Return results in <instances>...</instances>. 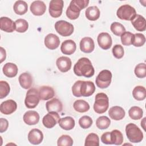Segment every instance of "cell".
Masks as SVG:
<instances>
[{
    "label": "cell",
    "mask_w": 146,
    "mask_h": 146,
    "mask_svg": "<svg viewBox=\"0 0 146 146\" xmlns=\"http://www.w3.org/2000/svg\"><path fill=\"white\" fill-rule=\"evenodd\" d=\"M74 72L78 76L91 78L94 75L95 70L90 60L87 58L83 57L75 64Z\"/></svg>",
    "instance_id": "obj_1"
},
{
    "label": "cell",
    "mask_w": 146,
    "mask_h": 146,
    "mask_svg": "<svg viewBox=\"0 0 146 146\" xmlns=\"http://www.w3.org/2000/svg\"><path fill=\"white\" fill-rule=\"evenodd\" d=\"M88 0H72L66 10V16L71 20L76 19L80 11L86 8L89 3Z\"/></svg>",
    "instance_id": "obj_2"
},
{
    "label": "cell",
    "mask_w": 146,
    "mask_h": 146,
    "mask_svg": "<svg viewBox=\"0 0 146 146\" xmlns=\"http://www.w3.org/2000/svg\"><path fill=\"white\" fill-rule=\"evenodd\" d=\"M125 133L130 142L138 143L143 139V133L140 129L133 123H129L125 127Z\"/></svg>",
    "instance_id": "obj_3"
},
{
    "label": "cell",
    "mask_w": 146,
    "mask_h": 146,
    "mask_svg": "<svg viewBox=\"0 0 146 146\" xmlns=\"http://www.w3.org/2000/svg\"><path fill=\"white\" fill-rule=\"evenodd\" d=\"M95 99L93 106L94 111L99 114L106 112L109 107V99L107 95L103 92H100L96 95Z\"/></svg>",
    "instance_id": "obj_4"
},
{
    "label": "cell",
    "mask_w": 146,
    "mask_h": 146,
    "mask_svg": "<svg viewBox=\"0 0 146 146\" xmlns=\"http://www.w3.org/2000/svg\"><path fill=\"white\" fill-rule=\"evenodd\" d=\"M136 11L134 7L129 5H123L119 7L116 11L117 17L125 21H132L136 15Z\"/></svg>",
    "instance_id": "obj_5"
},
{
    "label": "cell",
    "mask_w": 146,
    "mask_h": 146,
    "mask_svg": "<svg viewBox=\"0 0 146 146\" xmlns=\"http://www.w3.org/2000/svg\"><path fill=\"white\" fill-rule=\"evenodd\" d=\"M40 100L38 90L35 88H30L26 92L25 104L28 108H34L38 104Z\"/></svg>",
    "instance_id": "obj_6"
},
{
    "label": "cell",
    "mask_w": 146,
    "mask_h": 146,
    "mask_svg": "<svg viewBox=\"0 0 146 146\" xmlns=\"http://www.w3.org/2000/svg\"><path fill=\"white\" fill-rule=\"evenodd\" d=\"M112 73L110 70H103L98 75L95 82L96 86L100 88H107L111 83Z\"/></svg>",
    "instance_id": "obj_7"
},
{
    "label": "cell",
    "mask_w": 146,
    "mask_h": 146,
    "mask_svg": "<svg viewBox=\"0 0 146 146\" xmlns=\"http://www.w3.org/2000/svg\"><path fill=\"white\" fill-rule=\"evenodd\" d=\"M55 29L56 32L63 36H68L74 32L73 25L63 20L57 21L55 23Z\"/></svg>",
    "instance_id": "obj_8"
},
{
    "label": "cell",
    "mask_w": 146,
    "mask_h": 146,
    "mask_svg": "<svg viewBox=\"0 0 146 146\" xmlns=\"http://www.w3.org/2000/svg\"><path fill=\"white\" fill-rule=\"evenodd\" d=\"M64 2L63 0H52L50 2L48 11L53 18L59 17L62 13Z\"/></svg>",
    "instance_id": "obj_9"
},
{
    "label": "cell",
    "mask_w": 146,
    "mask_h": 146,
    "mask_svg": "<svg viewBox=\"0 0 146 146\" xmlns=\"http://www.w3.org/2000/svg\"><path fill=\"white\" fill-rule=\"evenodd\" d=\"M59 119L60 116L58 112H50L43 117L42 123L46 128H52L58 123Z\"/></svg>",
    "instance_id": "obj_10"
},
{
    "label": "cell",
    "mask_w": 146,
    "mask_h": 146,
    "mask_svg": "<svg viewBox=\"0 0 146 146\" xmlns=\"http://www.w3.org/2000/svg\"><path fill=\"white\" fill-rule=\"evenodd\" d=\"M95 91V86L91 81H82L80 86V94L82 96L89 97Z\"/></svg>",
    "instance_id": "obj_11"
},
{
    "label": "cell",
    "mask_w": 146,
    "mask_h": 146,
    "mask_svg": "<svg viewBox=\"0 0 146 146\" xmlns=\"http://www.w3.org/2000/svg\"><path fill=\"white\" fill-rule=\"evenodd\" d=\"M97 40L100 47L105 50L110 48L112 44V38L107 33H100L98 36Z\"/></svg>",
    "instance_id": "obj_12"
},
{
    "label": "cell",
    "mask_w": 146,
    "mask_h": 146,
    "mask_svg": "<svg viewBox=\"0 0 146 146\" xmlns=\"http://www.w3.org/2000/svg\"><path fill=\"white\" fill-rule=\"evenodd\" d=\"M17 108V104L12 99L3 102L0 106L1 112L5 115H10L16 111Z\"/></svg>",
    "instance_id": "obj_13"
},
{
    "label": "cell",
    "mask_w": 146,
    "mask_h": 146,
    "mask_svg": "<svg viewBox=\"0 0 146 146\" xmlns=\"http://www.w3.org/2000/svg\"><path fill=\"white\" fill-rule=\"evenodd\" d=\"M44 43L47 48L50 50H55L59 47L60 44V40L56 35L50 33L45 36Z\"/></svg>",
    "instance_id": "obj_14"
},
{
    "label": "cell",
    "mask_w": 146,
    "mask_h": 146,
    "mask_svg": "<svg viewBox=\"0 0 146 146\" xmlns=\"http://www.w3.org/2000/svg\"><path fill=\"white\" fill-rule=\"evenodd\" d=\"M56 64L60 71L66 72L71 69L72 62L71 59L68 57L62 56L56 59Z\"/></svg>",
    "instance_id": "obj_15"
},
{
    "label": "cell",
    "mask_w": 146,
    "mask_h": 146,
    "mask_svg": "<svg viewBox=\"0 0 146 146\" xmlns=\"http://www.w3.org/2000/svg\"><path fill=\"white\" fill-rule=\"evenodd\" d=\"M43 139L42 132L37 128L32 129L28 134L29 141L34 145H38L42 143Z\"/></svg>",
    "instance_id": "obj_16"
},
{
    "label": "cell",
    "mask_w": 146,
    "mask_h": 146,
    "mask_svg": "<svg viewBox=\"0 0 146 146\" xmlns=\"http://www.w3.org/2000/svg\"><path fill=\"white\" fill-rule=\"evenodd\" d=\"M39 119L40 116L39 113L36 111L33 110L26 112L23 117L24 122L29 125L36 124L39 122Z\"/></svg>",
    "instance_id": "obj_17"
},
{
    "label": "cell",
    "mask_w": 146,
    "mask_h": 146,
    "mask_svg": "<svg viewBox=\"0 0 146 146\" xmlns=\"http://www.w3.org/2000/svg\"><path fill=\"white\" fill-rule=\"evenodd\" d=\"M30 9L33 15L40 16L44 14L46 10V6L43 1H35L31 3Z\"/></svg>",
    "instance_id": "obj_18"
},
{
    "label": "cell",
    "mask_w": 146,
    "mask_h": 146,
    "mask_svg": "<svg viewBox=\"0 0 146 146\" xmlns=\"http://www.w3.org/2000/svg\"><path fill=\"white\" fill-rule=\"evenodd\" d=\"M0 29L6 33H12L15 30V23L10 18L2 17L0 18Z\"/></svg>",
    "instance_id": "obj_19"
},
{
    "label": "cell",
    "mask_w": 146,
    "mask_h": 146,
    "mask_svg": "<svg viewBox=\"0 0 146 146\" xmlns=\"http://www.w3.org/2000/svg\"><path fill=\"white\" fill-rule=\"evenodd\" d=\"M80 49L85 53H91L94 50L95 43L90 37H84L80 42Z\"/></svg>",
    "instance_id": "obj_20"
},
{
    "label": "cell",
    "mask_w": 146,
    "mask_h": 146,
    "mask_svg": "<svg viewBox=\"0 0 146 146\" xmlns=\"http://www.w3.org/2000/svg\"><path fill=\"white\" fill-rule=\"evenodd\" d=\"M76 49L75 42L71 39H67L62 42L60 46V50L64 55H72Z\"/></svg>",
    "instance_id": "obj_21"
},
{
    "label": "cell",
    "mask_w": 146,
    "mask_h": 146,
    "mask_svg": "<svg viewBox=\"0 0 146 146\" xmlns=\"http://www.w3.org/2000/svg\"><path fill=\"white\" fill-rule=\"evenodd\" d=\"M39 98L42 100H47L54 97L55 91L54 89L48 86H43L39 87L38 89Z\"/></svg>",
    "instance_id": "obj_22"
},
{
    "label": "cell",
    "mask_w": 146,
    "mask_h": 146,
    "mask_svg": "<svg viewBox=\"0 0 146 146\" xmlns=\"http://www.w3.org/2000/svg\"><path fill=\"white\" fill-rule=\"evenodd\" d=\"M46 108L48 112H60L63 110V105L62 102L58 99L53 98L46 102Z\"/></svg>",
    "instance_id": "obj_23"
},
{
    "label": "cell",
    "mask_w": 146,
    "mask_h": 146,
    "mask_svg": "<svg viewBox=\"0 0 146 146\" xmlns=\"http://www.w3.org/2000/svg\"><path fill=\"white\" fill-rule=\"evenodd\" d=\"M108 115L110 118L113 120H120L124 117L125 112L122 107L116 106L110 108L108 111Z\"/></svg>",
    "instance_id": "obj_24"
},
{
    "label": "cell",
    "mask_w": 146,
    "mask_h": 146,
    "mask_svg": "<svg viewBox=\"0 0 146 146\" xmlns=\"http://www.w3.org/2000/svg\"><path fill=\"white\" fill-rule=\"evenodd\" d=\"M131 23L137 31H144L146 29L145 19L141 15L136 14L135 18L131 21Z\"/></svg>",
    "instance_id": "obj_25"
},
{
    "label": "cell",
    "mask_w": 146,
    "mask_h": 146,
    "mask_svg": "<svg viewBox=\"0 0 146 146\" xmlns=\"http://www.w3.org/2000/svg\"><path fill=\"white\" fill-rule=\"evenodd\" d=\"M58 124L60 127L64 130L69 131L72 129L75 125V121L71 116H66L59 119Z\"/></svg>",
    "instance_id": "obj_26"
},
{
    "label": "cell",
    "mask_w": 146,
    "mask_h": 146,
    "mask_svg": "<svg viewBox=\"0 0 146 146\" xmlns=\"http://www.w3.org/2000/svg\"><path fill=\"white\" fill-rule=\"evenodd\" d=\"M19 82L21 86L24 89L30 88L33 84V77L29 72H23L19 76Z\"/></svg>",
    "instance_id": "obj_27"
},
{
    "label": "cell",
    "mask_w": 146,
    "mask_h": 146,
    "mask_svg": "<svg viewBox=\"0 0 146 146\" xmlns=\"http://www.w3.org/2000/svg\"><path fill=\"white\" fill-rule=\"evenodd\" d=\"M3 72L8 78L15 77L18 73V68L17 66L13 63H6L3 67Z\"/></svg>",
    "instance_id": "obj_28"
},
{
    "label": "cell",
    "mask_w": 146,
    "mask_h": 146,
    "mask_svg": "<svg viewBox=\"0 0 146 146\" xmlns=\"http://www.w3.org/2000/svg\"><path fill=\"white\" fill-rule=\"evenodd\" d=\"M100 10L96 6L88 7L85 11L86 17L91 21H95L98 19L100 17Z\"/></svg>",
    "instance_id": "obj_29"
},
{
    "label": "cell",
    "mask_w": 146,
    "mask_h": 146,
    "mask_svg": "<svg viewBox=\"0 0 146 146\" xmlns=\"http://www.w3.org/2000/svg\"><path fill=\"white\" fill-rule=\"evenodd\" d=\"M133 97L138 101H142L146 97V89L141 86H136L132 91Z\"/></svg>",
    "instance_id": "obj_30"
},
{
    "label": "cell",
    "mask_w": 146,
    "mask_h": 146,
    "mask_svg": "<svg viewBox=\"0 0 146 146\" xmlns=\"http://www.w3.org/2000/svg\"><path fill=\"white\" fill-rule=\"evenodd\" d=\"M74 110L78 112L83 113L88 111L90 110L89 104L85 100L79 99L74 102L73 104Z\"/></svg>",
    "instance_id": "obj_31"
},
{
    "label": "cell",
    "mask_w": 146,
    "mask_h": 146,
    "mask_svg": "<svg viewBox=\"0 0 146 146\" xmlns=\"http://www.w3.org/2000/svg\"><path fill=\"white\" fill-rule=\"evenodd\" d=\"M13 9L17 14L22 15L27 11L28 5L25 1H17L13 6Z\"/></svg>",
    "instance_id": "obj_32"
},
{
    "label": "cell",
    "mask_w": 146,
    "mask_h": 146,
    "mask_svg": "<svg viewBox=\"0 0 146 146\" xmlns=\"http://www.w3.org/2000/svg\"><path fill=\"white\" fill-rule=\"evenodd\" d=\"M110 140L111 144L117 145H121L123 142V136L122 133L117 129L112 131L110 132Z\"/></svg>",
    "instance_id": "obj_33"
},
{
    "label": "cell",
    "mask_w": 146,
    "mask_h": 146,
    "mask_svg": "<svg viewBox=\"0 0 146 146\" xmlns=\"http://www.w3.org/2000/svg\"><path fill=\"white\" fill-rule=\"evenodd\" d=\"M129 116L133 120H139L143 115V110L137 106H133L128 111Z\"/></svg>",
    "instance_id": "obj_34"
},
{
    "label": "cell",
    "mask_w": 146,
    "mask_h": 146,
    "mask_svg": "<svg viewBox=\"0 0 146 146\" xmlns=\"http://www.w3.org/2000/svg\"><path fill=\"white\" fill-rule=\"evenodd\" d=\"M85 146H99V137L98 135L95 133H89L84 143Z\"/></svg>",
    "instance_id": "obj_35"
},
{
    "label": "cell",
    "mask_w": 146,
    "mask_h": 146,
    "mask_svg": "<svg viewBox=\"0 0 146 146\" xmlns=\"http://www.w3.org/2000/svg\"><path fill=\"white\" fill-rule=\"evenodd\" d=\"M111 124L110 119L106 116L99 117L96 120V125L100 129H105L109 127Z\"/></svg>",
    "instance_id": "obj_36"
},
{
    "label": "cell",
    "mask_w": 146,
    "mask_h": 146,
    "mask_svg": "<svg viewBox=\"0 0 146 146\" xmlns=\"http://www.w3.org/2000/svg\"><path fill=\"white\" fill-rule=\"evenodd\" d=\"M110 29L112 33L116 36H121L125 31L124 26L117 22H113L111 25Z\"/></svg>",
    "instance_id": "obj_37"
},
{
    "label": "cell",
    "mask_w": 146,
    "mask_h": 146,
    "mask_svg": "<svg viewBox=\"0 0 146 146\" xmlns=\"http://www.w3.org/2000/svg\"><path fill=\"white\" fill-rule=\"evenodd\" d=\"M15 30L20 33L26 32L29 28V23L25 19H18L15 21Z\"/></svg>",
    "instance_id": "obj_38"
},
{
    "label": "cell",
    "mask_w": 146,
    "mask_h": 146,
    "mask_svg": "<svg viewBox=\"0 0 146 146\" xmlns=\"http://www.w3.org/2000/svg\"><path fill=\"white\" fill-rule=\"evenodd\" d=\"M145 42V37L141 33H136L133 34L132 40V44L135 47H141Z\"/></svg>",
    "instance_id": "obj_39"
},
{
    "label": "cell",
    "mask_w": 146,
    "mask_h": 146,
    "mask_svg": "<svg viewBox=\"0 0 146 146\" xmlns=\"http://www.w3.org/2000/svg\"><path fill=\"white\" fill-rule=\"evenodd\" d=\"M73 144V140L71 137L67 135H63L60 136L57 141L58 146H71Z\"/></svg>",
    "instance_id": "obj_40"
},
{
    "label": "cell",
    "mask_w": 146,
    "mask_h": 146,
    "mask_svg": "<svg viewBox=\"0 0 146 146\" xmlns=\"http://www.w3.org/2000/svg\"><path fill=\"white\" fill-rule=\"evenodd\" d=\"M134 72L139 78H144L146 76V66L144 63H141L136 66Z\"/></svg>",
    "instance_id": "obj_41"
},
{
    "label": "cell",
    "mask_w": 146,
    "mask_h": 146,
    "mask_svg": "<svg viewBox=\"0 0 146 146\" xmlns=\"http://www.w3.org/2000/svg\"><path fill=\"white\" fill-rule=\"evenodd\" d=\"M10 91V86L6 81H0V99L5 98L9 94Z\"/></svg>",
    "instance_id": "obj_42"
},
{
    "label": "cell",
    "mask_w": 146,
    "mask_h": 146,
    "mask_svg": "<svg viewBox=\"0 0 146 146\" xmlns=\"http://www.w3.org/2000/svg\"><path fill=\"white\" fill-rule=\"evenodd\" d=\"M93 123V120L91 117L88 116H83L79 120V124L80 127L83 129H87L90 128Z\"/></svg>",
    "instance_id": "obj_43"
},
{
    "label": "cell",
    "mask_w": 146,
    "mask_h": 146,
    "mask_svg": "<svg viewBox=\"0 0 146 146\" xmlns=\"http://www.w3.org/2000/svg\"><path fill=\"white\" fill-rule=\"evenodd\" d=\"M120 36L121 43L124 46H130L132 44L133 34L129 31H125Z\"/></svg>",
    "instance_id": "obj_44"
},
{
    "label": "cell",
    "mask_w": 146,
    "mask_h": 146,
    "mask_svg": "<svg viewBox=\"0 0 146 146\" xmlns=\"http://www.w3.org/2000/svg\"><path fill=\"white\" fill-rule=\"evenodd\" d=\"M113 55L117 59H121L124 54V48L120 44H115L112 50Z\"/></svg>",
    "instance_id": "obj_45"
},
{
    "label": "cell",
    "mask_w": 146,
    "mask_h": 146,
    "mask_svg": "<svg viewBox=\"0 0 146 146\" xmlns=\"http://www.w3.org/2000/svg\"><path fill=\"white\" fill-rule=\"evenodd\" d=\"M82 80H78L73 84L72 87V92L74 96L80 97L82 96L80 94V86Z\"/></svg>",
    "instance_id": "obj_46"
},
{
    "label": "cell",
    "mask_w": 146,
    "mask_h": 146,
    "mask_svg": "<svg viewBox=\"0 0 146 146\" xmlns=\"http://www.w3.org/2000/svg\"><path fill=\"white\" fill-rule=\"evenodd\" d=\"M101 141L105 144H111L110 140V132H106L102 134L101 136Z\"/></svg>",
    "instance_id": "obj_47"
},
{
    "label": "cell",
    "mask_w": 146,
    "mask_h": 146,
    "mask_svg": "<svg viewBox=\"0 0 146 146\" xmlns=\"http://www.w3.org/2000/svg\"><path fill=\"white\" fill-rule=\"evenodd\" d=\"M0 124H1L0 132L3 133L7 129L8 126H9V122L6 119L1 118L0 119Z\"/></svg>",
    "instance_id": "obj_48"
},
{
    "label": "cell",
    "mask_w": 146,
    "mask_h": 146,
    "mask_svg": "<svg viewBox=\"0 0 146 146\" xmlns=\"http://www.w3.org/2000/svg\"><path fill=\"white\" fill-rule=\"evenodd\" d=\"M6 57V53L5 50L1 47V63H2L3 60H5Z\"/></svg>",
    "instance_id": "obj_49"
},
{
    "label": "cell",
    "mask_w": 146,
    "mask_h": 146,
    "mask_svg": "<svg viewBox=\"0 0 146 146\" xmlns=\"http://www.w3.org/2000/svg\"><path fill=\"white\" fill-rule=\"evenodd\" d=\"M145 119H146V117H144L143 120L141 121V126L143 127L144 130L145 129Z\"/></svg>",
    "instance_id": "obj_50"
}]
</instances>
